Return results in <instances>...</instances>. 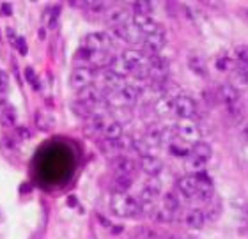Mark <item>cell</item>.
Here are the masks:
<instances>
[{
  "label": "cell",
  "mask_w": 248,
  "mask_h": 239,
  "mask_svg": "<svg viewBox=\"0 0 248 239\" xmlns=\"http://www.w3.org/2000/svg\"><path fill=\"white\" fill-rule=\"evenodd\" d=\"M110 211L119 218H133L140 213V204L128 193H115L110 198Z\"/></svg>",
  "instance_id": "obj_1"
},
{
  "label": "cell",
  "mask_w": 248,
  "mask_h": 239,
  "mask_svg": "<svg viewBox=\"0 0 248 239\" xmlns=\"http://www.w3.org/2000/svg\"><path fill=\"white\" fill-rule=\"evenodd\" d=\"M107 96H103V101L114 105L115 108H123V106H131L137 103L139 99V90L133 85H126L121 90H107Z\"/></svg>",
  "instance_id": "obj_2"
},
{
  "label": "cell",
  "mask_w": 248,
  "mask_h": 239,
  "mask_svg": "<svg viewBox=\"0 0 248 239\" xmlns=\"http://www.w3.org/2000/svg\"><path fill=\"white\" fill-rule=\"evenodd\" d=\"M96 69H93L91 66H80V68H75L71 73V87L77 89V90H82V89L93 85L94 78H96Z\"/></svg>",
  "instance_id": "obj_3"
},
{
  "label": "cell",
  "mask_w": 248,
  "mask_h": 239,
  "mask_svg": "<svg viewBox=\"0 0 248 239\" xmlns=\"http://www.w3.org/2000/svg\"><path fill=\"white\" fill-rule=\"evenodd\" d=\"M108 46H110V37L107 36V34H103V32H93V34H87L82 41V48L91 53L107 52Z\"/></svg>",
  "instance_id": "obj_4"
},
{
  "label": "cell",
  "mask_w": 248,
  "mask_h": 239,
  "mask_svg": "<svg viewBox=\"0 0 248 239\" xmlns=\"http://www.w3.org/2000/svg\"><path fill=\"white\" fill-rule=\"evenodd\" d=\"M174 131H176L177 138H183L186 142H193V144L201 142V130H199V126L188 119L181 120L179 124H176Z\"/></svg>",
  "instance_id": "obj_5"
},
{
  "label": "cell",
  "mask_w": 248,
  "mask_h": 239,
  "mask_svg": "<svg viewBox=\"0 0 248 239\" xmlns=\"http://www.w3.org/2000/svg\"><path fill=\"white\" fill-rule=\"evenodd\" d=\"M114 34L119 39H123L124 43H128V45H139L140 41H144V34L133 23H126V25L119 27V29H114Z\"/></svg>",
  "instance_id": "obj_6"
},
{
  "label": "cell",
  "mask_w": 248,
  "mask_h": 239,
  "mask_svg": "<svg viewBox=\"0 0 248 239\" xmlns=\"http://www.w3.org/2000/svg\"><path fill=\"white\" fill-rule=\"evenodd\" d=\"M105 21L112 29H119V27L126 25V23H131V13L126 7H115V9H110L107 13Z\"/></svg>",
  "instance_id": "obj_7"
},
{
  "label": "cell",
  "mask_w": 248,
  "mask_h": 239,
  "mask_svg": "<svg viewBox=\"0 0 248 239\" xmlns=\"http://www.w3.org/2000/svg\"><path fill=\"white\" fill-rule=\"evenodd\" d=\"M78 103H83L91 106V108H94L96 105L103 103V92L96 85H89V87L78 90Z\"/></svg>",
  "instance_id": "obj_8"
},
{
  "label": "cell",
  "mask_w": 248,
  "mask_h": 239,
  "mask_svg": "<svg viewBox=\"0 0 248 239\" xmlns=\"http://www.w3.org/2000/svg\"><path fill=\"white\" fill-rule=\"evenodd\" d=\"M197 105L190 96H177L176 103H174V114L181 119H190L195 114Z\"/></svg>",
  "instance_id": "obj_9"
},
{
  "label": "cell",
  "mask_w": 248,
  "mask_h": 239,
  "mask_svg": "<svg viewBox=\"0 0 248 239\" xmlns=\"http://www.w3.org/2000/svg\"><path fill=\"white\" fill-rule=\"evenodd\" d=\"M144 48H145V52L149 53V55H153L155 57L156 53L161 52V48L165 46V43H167V36H165V32L161 30V32H156V34H151V36H145L144 37Z\"/></svg>",
  "instance_id": "obj_10"
},
{
  "label": "cell",
  "mask_w": 248,
  "mask_h": 239,
  "mask_svg": "<svg viewBox=\"0 0 248 239\" xmlns=\"http://www.w3.org/2000/svg\"><path fill=\"white\" fill-rule=\"evenodd\" d=\"M137 29H139L142 34L145 36H151V34H156V32H161V27L156 23L155 20H151V16H142V15H135L133 21H131Z\"/></svg>",
  "instance_id": "obj_11"
},
{
  "label": "cell",
  "mask_w": 248,
  "mask_h": 239,
  "mask_svg": "<svg viewBox=\"0 0 248 239\" xmlns=\"http://www.w3.org/2000/svg\"><path fill=\"white\" fill-rule=\"evenodd\" d=\"M112 166H114V170L119 174V176H129L131 177V174H135L137 172V161L131 160V158L128 156H117L112 160Z\"/></svg>",
  "instance_id": "obj_12"
},
{
  "label": "cell",
  "mask_w": 248,
  "mask_h": 239,
  "mask_svg": "<svg viewBox=\"0 0 248 239\" xmlns=\"http://www.w3.org/2000/svg\"><path fill=\"white\" fill-rule=\"evenodd\" d=\"M99 76H101V80H103L105 85H107V90H121L123 87L128 85L126 80H124V76H119V75L114 73V71H110V69H103V71L99 73Z\"/></svg>",
  "instance_id": "obj_13"
},
{
  "label": "cell",
  "mask_w": 248,
  "mask_h": 239,
  "mask_svg": "<svg viewBox=\"0 0 248 239\" xmlns=\"http://www.w3.org/2000/svg\"><path fill=\"white\" fill-rule=\"evenodd\" d=\"M199 186H201V182H199V179H197L195 176H185L177 181V188H179V192L188 198L195 197L197 192H199Z\"/></svg>",
  "instance_id": "obj_14"
},
{
  "label": "cell",
  "mask_w": 248,
  "mask_h": 239,
  "mask_svg": "<svg viewBox=\"0 0 248 239\" xmlns=\"http://www.w3.org/2000/svg\"><path fill=\"white\" fill-rule=\"evenodd\" d=\"M140 166H142V170H144L147 176L156 177L161 170H163V161H161L160 158H156L151 154V156L140 158Z\"/></svg>",
  "instance_id": "obj_15"
},
{
  "label": "cell",
  "mask_w": 248,
  "mask_h": 239,
  "mask_svg": "<svg viewBox=\"0 0 248 239\" xmlns=\"http://www.w3.org/2000/svg\"><path fill=\"white\" fill-rule=\"evenodd\" d=\"M174 103H176V98L170 96V94H163L160 98L156 99L155 103V112L160 117H167V115H170L174 112Z\"/></svg>",
  "instance_id": "obj_16"
},
{
  "label": "cell",
  "mask_w": 248,
  "mask_h": 239,
  "mask_svg": "<svg viewBox=\"0 0 248 239\" xmlns=\"http://www.w3.org/2000/svg\"><path fill=\"white\" fill-rule=\"evenodd\" d=\"M218 98H220L222 103L231 106V105H236L239 101V90L234 89L231 83H223V85L218 87Z\"/></svg>",
  "instance_id": "obj_17"
},
{
  "label": "cell",
  "mask_w": 248,
  "mask_h": 239,
  "mask_svg": "<svg viewBox=\"0 0 248 239\" xmlns=\"http://www.w3.org/2000/svg\"><path fill=\"white\" fill-rule=\"evenodd\" d=\"M231 206H232L234 213L238 214V220L243 225H248V200L241 195L231 198Z\"/></svg>",
  "instance_id": "obj_18"
},
{
  "label": "cell",
  "mask_w": 248,
  "mask_h": 239,
  "mask_svg": "<svg viewBox=\"0 0 248 239\" xmlns=\"http://www.w3.org/2000/svg\"><path fill=\"white\" fill-rule=\"evenodd\" d=\"M231 85L234 89H245L248 85V66H241L239 64L238 68L231 73Z\"/></svg>",
  "instance_id": "obj_19"
},
{
  "label": "cell",
  "mask_w": 248,
  "mask_h": 239,
  "mask_svg": "<svg viewBox=\"0 0 248 239\" xmlns=\"http://www.w3.org/2000/svg\"><path fill=\"white\" fill-rule=\"evenodd\" d=\"M121 59H123L124 62L128 64L133 71L139 68V66L145 64V55L142 52H137V50H126V52L121 53Z\"/></svg>",
  "instance_id": "obj_20"
},
{
  "label": "cell",
  "mask_w": 248,
  "mask_h": 239,
  "mask_svg": "<svg viewBox=\"0 0 248 239\" xmlns=\"http://www.w3.org/2000/svg\"><path fill=\"white\" fill-rule=\"evenodd\" d=\"M188 66H190V69L193 71L195 75H199V76H206V60H204V57H202L201 53H190L188 55Z\"/></svg>",
  "instance_id": "obj_21"
},
{
  "label": "cell",
  "mask_w": 248,
  "mask_h": 239,
  "mask_svg": "<svg viewBox=\"0 0 248 239\" xmlns=\"http://www.w3.org/2000/svg\"><path fill=\"white\" fill-rule=\"evenodd\" d=\"M185 222L188 227H191V229H202L204 224H206L204 211H201V209H190L185 216Z\"/></svg>",
  "instance_id": "obj_22"
},
{
  "label": "cell",
  "mask_w": 248,
  "mask_h": 239,
  "mask_svg": "<svg viewBox=\"0 0 248 239\" xmlns=\"http://www.w3.org/2000/svg\"><path fill=\"white\" fill-rule=\"evenodd\" d=\"M103 135H105V140L117 142L121 136H123V126H121V122H117V120L107 122V126H105V130H103Z\"/></svg>",
  "instance_id": "obj_23"
},
{
  "label": "cell",
  "mask_w": 248,
  "mask_h": 239,
  "mask_svg": "<svg viewBox=\"0 0 248 239\" xmlns=\"http://www.w3.org/2000/svg\"><path fill=\"white\" fill-rule=\"evenodd\" d=\"M0 122H2V126H5V128H13V126L18 122V114H16L15 106L5 105L4 108L0 110Z\"/></svg>",
  "instance_id": "obj_24"
},
{
  "label": "cell",
  "mask_w": 248,
  "mask_h": 239,
  "mask_svg": "<svg viewBox=\"0 0 248 239\" xmlns=\"http://www.w3.org/2000/svg\"><path fill=\"white\" fill-rule=\"evenodd\" d=\"M36 126L41 131H50L55 126V117L50 112H37L36 114Z\"/></svg>",
  "instance_id": "obj_25"
},
{
  "label": "cell",
  "mask_w": 248,
  "mask_h": 239,
  "mask_svg": "<svg viewBox=\"0 0 248 239\" xmlns=\"http://www.w3.org/2000/svg\"><path fill=\"white\" fill-rule=\"evenodd\" d=\"M105 126H107V119H105L103 115H94V117H91L89 124L85 126V130L91 135H99V133H103Z\"/></svg>",
  "instance_id": "obj_26"
},
{
  "label": "cell",
  "mask_w": 248,
  "mask_h": 239,
  "mask_svg": "<svg viewBox=\"0 0 248 239\" xmlns=\"http://www.w3.org/2000/svg\"><path fill=\"white\" fill-rule=\"evenodd\" d=\"M186 168H190L191 172H195V176L197 174H202L204 168H206V161L201 160V158L195 156V154H190V156H186Z\"/></svg>",
  "instance_id": "obj_27"
},
{
  "label": "cell",
  "mask_w": 248,
  "mask_h": 239,
  "mask_svg": "<svg viewBox=\"0 0 248 239\" xmlns=\"http://www.w3.org/2000/svg\"><path fill=\"white\" fill-rule=\"evenodd\" d=\"M211 152H213L211 146L206 144V142H197L195 146H193V149H191V154H195V156H199L204 161H207L211 158Z\"/></svg>",
  "instance_id": "obj_28"
},
{
  "label": "cell",
  "mask_w": 248,
  "mask_h": 239,
  "mask_svg": "<svg viewBox=\"0 0 248 239\" xmlns=\"http://www.w3.org/2000/svg\"><path fill=\"white\" fill-rule=\"evenodd\" d=\"M114 190L115 193H128V190L133 186V181H131V177L129 176H117L114 179Z\"/></svg>",
  "instance_id": "obj_29"
},
{
  "label": "cell",
  "mask_w": 248,
  "mask_h": 239,
  "mask_svg": "<svg viewBox=\"0 0 248 239\" xmlns=\"http://www.w3.org/2000/svg\"><path fill=\"white\" fill-rule=\"evenodd\" d=\"M176 138H177V136H176ZM176 138H174V140H172L170 144H169V151H170L172 154H174V156H177V158H186V156H190V154H191L190 149H188L186 146H183L181 142L176 140Z\"/></svg>",
  "instance_id": "obj_30"
},
{
  "label": "cell",
  "mask_w": 248,
  "mask_h": 239,
  "mask_svg": "<svg viewBox=\"0 0 248 239\" xmlns=\"http://www.w3.org/2000/svg\"><path fill=\"white\" fill-rule=\"evenodd\" d=\"M161 204H163V209L169 211V213H176L177 209H179V198L174 193H165Z\"/></svg>",
  "instance_id": "obj_31"
},
{
  "label": "cell",
  "mask_w": 248,
  "mask_h": 239,
  "mask_svg": "<svg viewBox=\"0 0 248 239\" xmlns=\"http://www.w3.org/2000/svg\"><path fill=\"white\" fill-rule=\"evenodd\" d=\"M133 9H135V15L151 16L155 5L151 4V2H145V0H139V2H133Z\"/></svg>",
  "instance_id": "obj_32"
},
{
  "label": "cell",
  "mask_w": 248,
  "mask_h": 239,
  "mask_svg": "<svg viewBox=\"0 0 248 239\" xmlns=\"http://www.w3.org/2000/svg\"><path fill=\"white\" fill-rule=\"evenodd\" d=\"M220 213H222V206L218 200H215V202H209L207 211L204 213V218H207L209 222H215V220L220 218Z\"/></svg>",
  "instance_id": "obj_33"
},
{
  "label": "cell",
  "mask_w": 248,
  "mask_h": 239,
  "mask_svg": "<svg viewBox=\"0 0 248 239\" xmlns=\"http://www.w3.org/2000/svg\"><path fill=\"white\" fill-rule=\"evenodd\" d=\"M133 239H158V234L151 227H137L133 230Z\"/></svg>",
  "instance_id": "obj_34"
},
{
  "label": "cell",
  "mask_w": 248,
  "mask_h": 239,
  "mask_svg": "<svg viewBox=\"0 0 248 239\" xmlns=\"http://www.w3.org/2000/svg\"><path fill=\"white\" fill-rule=\"evenodd\" d=\"M234 57L241 66H248V45H239L234 48Z\"/></svg>",
  "instance_id": "obj_35"
},
{
  "label": "cell",
  "mask_w": 248,
  "mask_h": 239,
  "mask_svg": "<svg viewBox=\"0 0 248 239\" xmlns=\"http://www.w3.org/2000/svg\"><path fill=\"white\" fill-rule=\"evenodd\" d=\"M142 140H144L149 147H158L161 144L160 131H158V130H149L147 133H145V136L142 138Z\"/></svg>",
  "instance_id": "obj_36"
},
{
  "label": "cell",
  "mask_w": 248,
  "mask_h": 239,
  "mask_svg": "<svg viewBox=\"0 0 248 239\" xmlns=\"http://www.w3.org/2000/svg\"><path fill=\"white\" fill-rule=\"evenodd\" d=\"M59 15H61V7H52V9H46V15H45V18H46V23L50 29H55L57 27V18Z\"/></svg>",
  "instance_id": "obj_37"
},
{
  "label": "cell",
  "mask_w": 248,
  "mask_h": 239,
  "mask_svg": "<svg viewBox=\"0 0 248 239\" xmlns=\"http://www.w3.org/2000/svg\"><path fill=\"white\" fill-rule=\"evenodd\" d=\"M227 114L232 117L234 122H239V120L243 119V110H241V106H239V103L236 105H231V106H227Z\"/></svg>",
  "instance_id": "obj_38"
},
{
  "label": "cell",
  "mask_w": 248,
  "mask_h": 239,
  "mask_svg": "<svg viewBox=\"0 0 248 239\" xmlns=\"http://www.w3.org/2000/svg\"><path fill=\"white\" fill-rule=\"evenodd\" d=\"M85 7H89L93 13H103L108 9V2H85Z\"/></svg>",
  "instance_id": "obj_39"
},
{
  "label": "cell",
  "mask_w": 248,
  "mask_h": 239,
  "mask_svg": "<svg viewBox=\"0 0 248 239\" xmlns=\"http://www.w3.org/2000/svg\"><path fill=\"white\" fill-rule=\"evenodd\" d=\"M215 68H217L218 71H227V69L231 68L229 57H218L217 60H215Z\"/></svg>",
  "instance_id": "obj_40"
},
{
  "label": "cell",
  "mask_w": 248,
  "mask_h": 239,
  "mask_svg": "<svg viewBox=\"0 0 248 239\" xmlns=\"http://www.w3.org/2000/svg\"><path fill=\"white\" fill-rule=\"evenodd\" d=\"M9 89V75L0 69V94H4Z\"/></svg>",
  "instance_id": "obj_41"
},
{
  "label": "cell",
  "mask_w": 248,
  "mask_h": 239,
  "mask_svg": "<svg viewBox=\"0 0 248 239\" xmlns=\"http://www.w3.org/2000/svg\"><path fill=\"white\" fill-rule=\"evenodd\" d=\"M15 46L20 50L21 55H27V43H25V39H23V37H16Z\"/></svg>",
  "instance_id": "obj_42"
},
{
  "label": "cell",
  "mask_w": 248,
  "mask_h": 239,
  "mask_svg": "<svg viewBox=\"0 0 248 239\" xmlns=\"http://www.w3.org/2000/svg\"><path fill=\"white\" fill-rule=\"evenodd\" d=\"M0 15H2V16H11V15H13V7H11V4L4 2V4L0 5Z\"/></svg>",
  "instance_id": "obj_43"
},
{
  "label": "cell",
  "mask_w": 248,
  "mask_h": 239,
  "mask_svg": "<svg viewBox=\"0 0 248 239\" xmlns=\"http://www.w3.org/2000/svg\"><path fill=\"white\" fill-rule=\"evenodd\" d=\"M25 76H27V80H29V82L36 85L37 78H36V73H34V69H32V68H27L25 69Z\"/></svg>",
  "instance_id": "obj_44"
},
{
  "label": "cell",
  "mask_w": 248,
  "mask_h": 239,
  "mask_svg": "<svg viewBox=\"0 0 248 239\" xmlns=\"http://www.w3.org/2000/svg\"><path fill=\"white\" fill-rule=\"evenodd\" d=\"M18 133H20L21 136H23V138H29V136H31V133H29V130H23V128H20V130H18Z\"/></svg>",
  "instance_id": "obj_45"
},
{
  "label": "cell",
  "mask_w": 248,
  "mask_h": 239,
  "mask_svg": "<svg viewBox=\"0 0 248 239\" xmlns=\"http://www.w3.org/2000/svg\"><path fill=\"white\" fill-rule=\"evenodd\" d=\"M4 106H5V96L4 94H0V110L4 108Z\"/></svg>",
  "instance_id": "obj_46"
},
{
  "label": "cell",
  "mask_w": 248,
  "mask_h": 239,
  "mask_svg": "<svg viewBox=\"0 0 248 239\" xmlns=\"http://www.w3.org/2000/svg\"><path fill=\"white\" fill-rule=\"evenodd\" d=\"M243 15H245V16H247V18H248V9H243Z\"/></svg>",
  "instance_id": "obj_47"
},
{
  "label": "cell",
  "mask_w": 248,
  "mask_h": 239,
  "mask_svg": "<svg viewBox=\"0 0 248 239\" xmlns=\"http://www.w3.org/2000/svg\"><path fill=\"white\" fill-rule=\"evenodd\" d=\"M185 239H191V238H185Z\"/></svg>",
  "instance_id": "obj_48"
}]
</instances>
